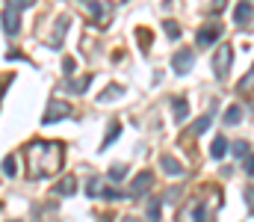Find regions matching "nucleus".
I'll list each match as a JSON object with an SVG mask.
<instances>
[{"mask_svg": "<svg viewBox=\"0 0 254 222\" xmlns=\"http://www.w3.org/2000/svg\"><path fill=\"white\" fill-rule=\"evenodd\" d=\"M24 157H27V178H33V181L57 175L65 163L63 146L60 143H48V140H33L24 148Z\"/></svg>", "mask_w": 254, "mask_h": 222, "instance_id": "obj_1", "label": "nucleus"}, {"mask_svg": "<svg viewBox=\"0 0 254 222\" xmlns=\"http://www.w3.org/2000/svg\"><path fill=\"white\" fill-rule=\"evenodd\" d=\"M36 0H6L3 6V15H0V24H3V33L6 36H18L21 33V9L24 6H33Z\"/></svg>", "mask_w": 254, "mask_h": 222, "instance_id": "obj_2", "label": "nucleus"}, {"mask_svg": "<svg viewBox=\"0 0 254 222\" xmlns=\"http://www.w3.org/2000/svg\"><path fill=\"white\" fill-rule=\"evenodd\" d=\"M231 63H234V48H231V45H222V48L216 51V57H213V72H216L219 80H228Z\"/></svg>", "mask_w": 254, "mask_h": 222, "instance_id": "obj_3", "label": "nucleus"}, {"mask_svg": "<svg viewBox=\"0 0 254 222\" xmlns=\"http://www.w3.org/2000/svg\"><path fill=\"white\" fill-rule=\"evenodd\" d=\"M80 6H83V12L92 18V21H98L101 27L110 21V15H113V9L107 6V3H101V0H77Z\"/></svg>", "mask_w": 254, "mask_h": 222, "instance_id": "obj_4", "label": "nucleus"}, {"mask_svg": "<svg viewBox=\"0 0 254 222\" xmlns=\"http://www.w3.org/2000/svg\"><path fill=\"white\" fill-rule=\"evenodd\" d=\"M71 113H74L71 104H65V101H51L48 110H45V116H42V125H57V122L68 119Z\"/></svg>", "mask_w": 254, "mask_h": 222, "instance_id": "obj_5", "label": "nucleus"}, {"mask_svg": "<svg viewBox=\"0 0 254 222\" xmlns=\"http://www.w3.org/2000/svg\"><path fill=\"white\" fill-rule=\"evenodd\" d=\"M178 222H210L204 199H198V202H192L190 208H184V211H181V217H178Z\"/></svg>", "mask_w": 254, "mask_h": 222, "instance_id": "obj_6", "label": "nucleus"}, {"mask_svg": "<svg viewBox=\"0 0 254 222\" xmlns=\"http://www.w3.org/2000/svg\"><path fill=\"white\" fill-rule=\"evenodd\" d=\"M151 187H154V175H151V172H139V175L133 178V184H130L127 199H142L145 193H151Z\"/></svg>", "mask_w": 254, "mask_h": 222, "instance_id": "obj_7", "label": "nucleus"}, {"mask_svg": "<svg viewBox=\"0 0 254 222\" xmlns=\"http://www.w3.org/2000/svg\"><path fill=\"white\" fill-rule=\"evenodd\" d=\"M195 66V54H192V48H181L175 57H172V69L175 74H187Z\"/></svg>", "mask_w": 254, "mask_h": 222, "instance_id": "obj_8", "label": "nucleus"}, {"mask_svg": "<svg viewBox=\"0 0 254 222\" xmlns=\"http://www.w3.org/2000/svg\"><path fill=\"white\" fill-rule=\"evenodd\" d=\"M222 33H225V30H222V24H207V27H201V30H198L195 42H198L201 48H207V45H213Z\"/></svg>", "mask_w": 254, "mask_h": 222, "instance_id": "obj_9", "label": "nucleus"}, {"mask_svg": "<svg viewBox=\"0 0 254 222\" xmlns=\"http://www.w3.org/2000/svg\"><path fill=\"white\" fill-rule=\"evenodd\" d=\"M160 169H163L166 175H172V178H184V175H187L184 163H181L178 157H172V154H163V157H160Z\"/></svg>", "mask_w": 254, "mask_h": 222, "instance_id": "obj_10", "label": "nucleus"}, {"mask_svg": "<svg viewBox=\"0 0 254 222\" xmlns=\"http://www.w3.org/2000/svg\"><path fill=\"white\" fill-rule=\"evenodd\" d=\"M68 27H71V15H60V18H57V27H54V39H51V48H54V51L63 48L65 30H68Z\"/></svg>", "mask_w": 254, "mask_h": 222, "instance_id": "obj_11", "label": "nucleus"}, {"mask_svg": "<svg viewBox=\"0 0 254 222\" xmlns=\"http://www.w3.org/2000/svg\"><path fill=\"white\" fill-rule=\"evenodd\" d=\"M252 18H254V6L252 3H246V0L237 3V9H234V21H237V27H246Z\"/></svg>", "mask_w": 254, "mask_h": 222, "instance_id": "obj_12", "label": "nucleus"}, {"mask_svg": "<svg viewBox=\"0 0 254 222\" xmlns=\"http://www.w3.org/2000/svg\"><path fill=\"white\" fill-rule=\"evenodd\" d=\"M77 193V178L74 175H65L63 181L54 184V196H74Z\"/></svg>", "mask_w": 254, "mask_h": 222, "instance_id": "obj_13", "label": "nucleus"}, {"mask_svg": "<svg viewBox=\"0 0 254 222\" xmlns=\"http://www.w3.org/2000/svg\"><path fill=\"white\" fill-rule=\"evenodd\" d=\"M122 95H125V86H122V83H110V86L98 95V104H110L113 98H122Z\"/></svg>", "mask_w": 254, "mask_h": 222, "instance_id": "obj_14", "label": "nucleus"}, {"mask_svg": "<svg viewBox=\"0 0 254 222\" xmlns=\"http://www.w3.org/2000/svg\"><path fill=\"white\" fill-rule=\"evenodd\" d=\"M172 107H175V122H184V119L190 116V101H187L184 95H178V98L172 101Z\"/></svg>", "mask_w": 254, "mask_h": 222, "instance_id": "obj_15", "label": "nucleus"}, {"mask_svg": "<svg viewBox=\"0 0 254 222\" xmlns=\"http://www.w3.org/2000/svg\"><path fill=\"white\" fill-rule=\"evenodd\" d=\"M225 154H228V140H225V137H216L213 146H210V157H213V160H222Z\"/></svg>", "mask_w": 254, "mask_h": 222, "instance_id": "obj_16", "label": "nucleus"}, {"mask_svg": "<svg viewBox=\"0 0 254 222\" xmlns=\"http://www.w3.org/2000/svg\"><path fill=\"white\" fill-rule=\"evenodd\" d=\"M243 122V110H240V104H234V107H228V113H225V125H240Z\"/></svg>", "mask_w": 254, "mask_h": 222, "instance_id": "obj_17", "label": "nucleus"}, {"mask_svg": "<svg viewBox=\"0 0 254 222\" xmlns=\"http://www.w3.org/2000/svg\"><path fill=\"white\" fill-rule=\"evenodd\" d=\"M210 125H213V113L201 116V119H198V122L192 125V134H195V137H201V134H207V128H210Z\"/></svg>", "mask_w": 254, "mask_h": 222, "instance_id": "obj_18", "label": "nucleus"}, {"mask_svg": "<svg viewBox=\"0 0 254 222\" xmlns=\"http://www.w3.org/2000/svg\"><path fill=\"white\" fill-rule=\"evenodd\" d=\"M122 134V122H110V131H107V137H104V143H101V148H110L113 146V140Z\"/></svg>", "mask_w": 254, "mask_h": 222, "instance_id": "obj_19", "label": "nucleus"}, {"mask_svg": "<svg viewBox=\"0 0 254 222\" xmlns=\"http://www.w3.org/2000/svg\"><path fill=\"white\" fill-rule=\"evenodd\" d=\"M136 39H139V48H142V51H148V48H151V42H154V36H151V30H148V27H139V30H136Z\"/></svg>", "mask_w": 254, "mask_h": 222, "instance_id": "obj_20", "label": "nucleus"}, {"mask_svg": "<svg viewBox=\"0 0 254 222\" xmlns=\"http://www.w3.org/2000/svg\"><path fill=\"white\" fill-rule=\"evenodd\" d=\"M125 178H127V166L125 163H116V166L110 169V181H113V184H122Z\"/></svg>", "mask_w": 254, "mask_h": 222, "instance_id": "obj_21", "label": "nucleus"}, {"mask_svg": "<svg viewBox=\"0 0 254 222\" xmlns=\"http://www.w3.org/2000/svg\"><path fill=\"white\" fill-rule=\"evenodd\" d=\"M101 193H104V184H101L98 178H89V184H86V196H89V199H98Z\"/></svg>", "mask_w": 254, "mask_h": 222, "instance_id": "obj_22", "label": "nucleus"}, {"mask_svg": "<svg viewBox=\"0 0 254 222\" xmlns=\"http://www.w3.org/2000/svg\"><path fill=\"white\" fill-rule=\"evenodd\" d=\"M89 86H92V77H80L77 83H74V80L68 83V89H71V92H77V95H83V92H86Z\"/></svg>", "mask_w": 254, "mask_h": 222, "instance_id": "obj_23", "label": "nucleus"}, {"mask_svg": "<svg viewBox=\"0 0 254 222\" xmlns=\"http://www.w3.org/2000/svg\"><path fill=\"white\" fill-rule=\"evenodd\" d=\"M148 222H160V199H148Z\"/></svg>", "mask_w": 254, "mask_h": 222, "instance_id": "obj_24", "label": "nucleus"}, {"mask_svg": "<svg viewBox=\"0 0 254 222\" xmlns=\"http://www.w3.org/2000/svg\"><path fill=\"white\" fill-rule=\"evenodd\" d=\"M163 30H166V36H169V39H181V24H178V21H169V18H166Z\"/></svg>", "mask_w": 254, "mask_h": 222, "instance_id": "obj_25", "label": "nucleus"}, {"mask_svg": "<svg viewBox=\"0 0 254 222\" xmlns=\"http://www.w3.org/2000/svg\"><path fill=\"white\" fill-rule=\"evenodd\" d=\"M249 154H252L249 143H243V140H240V143H234V157H237V160H246Z\"/></svg>", "mask_w": 254, "mask_h": 222, "instance_id": "obj_26", "label": "nucleus"}, {"mask_svg": "<svg viewBox=\"0 0 254 222\" xmlns=\"http://www.w3.org/2000/svg\"><path fill=\"white\" fill-rule=\"evenodd\" d=\"M3 172H6L9 178H15V172H18V166H15V157H12V154H9V157L3 160Z\"/></svg>", "mask_w": 254, "mask_h": 222, "instance_id": "obj_27", "label": "nucleus"}, {"mask_svg": "<svg viewBox=\"0 0 254 222\" xmlns=\"http://www.w3.org/2000/svg\"><path fill=\"white\" fill-rule=\"evenodd\" d=\"M252 86H254V69H252V72H249V74H246V77H243V83L237 86V92H249Z\"/></svg>", "mask_w": 254, "mask_h": 222, "instance_id": "obj_28", "label": "nucleus"}, {"mask_svg": "<svg viewBox=\"0 0 254 222\" xmlns=\"http://www.w3.org/2000/svg\"><path fill=\"white\" fill-rule=\"evenodd\" d=\"M101 196H104L107 202H119V199H127V196H125V193H122V190H104Z\"/></svg>", "mask_w": 254, "mask_h": 222, "instance_id": "obj_29", "label": "nucleus"}, {"mask_svg": "<svg viewBox=\"0 0 254 222\" xmlns=\"http://www.w3.org/2000/svg\"><path fill=\"white\" fill-rule=\"evenodd\" d=\"M184 193V187H172V190H166V196H163V202H178V196Z\"/></svg>", "mask_w": 254, "mask_h": 222, "instance_id": "obj_30", "label": "nucleus"}, {"mask_svg": "<svg viewBox=\"0 0 254 222\" xmlns=\"http://www.w3.org/2000/svg\"><path fill=\"white\" fill-rule=\"evenodd\" d=\"M243 169H246V175H252L254 178V154H249V157L243 160Z\"/></svg>", "mask_w": 254, "mask_h": 222, "instance_id": "obj_31", "label": "nucleus"}, {"mask_svg": "<svg viewBox=\"0 0 254 222\" xmlns=\"http://www.w3.org/2000/svg\"><path fill=\"white\" fill-rule=\"evenodd\" d=\"M246 208L254 214V187H246Z\"/></svg>", "mask_w": 254, "mask_h": 222, "instance_id": "obj_32", "label": "nucleus"}, {"mask_svg": "<svg viewBox=\"0 0 254 222\" xmlns=\"http://www.w3.org/2000/svg\"><path fill=\"white\" fill-rule=\"evenodd\" d=\"M63 72H65V74L74 72V60H71V57H65V60H63Z\"/></svg>", "mask_w": 254, "mask_h": 222, "instance_id": "obj_33", "label": "nucleus"}, {"mask_svg": "<svg viewBox=\"0 0 254 222\" xmlns=\"http://www.w3.org/2000/svg\"><path fill=\"white\" fill-rule=\"evenodd\" d=\"M222 6H225V0H213V9H210V12H213V15H219V12H222Z\"/></svg>", "mask_w": 254, "mask_h": 222, "instance_id": "obj_34", "label": "nucleus"}, {"mask_svg": "<svg viewBox=\"0 0 254 222\" xmlns=\"http://www.w3.org/2000/svg\"><path fill=\"white\" fill-rule=\"evenodd\" d=\"M122 222H139V220H133V217H125V220H122Z\"/></svg>", "mask_w": 254, "mask_h": 222, "instance_id": "obj_35", "label": "nucleus"}, {"mask_svg": "<svg viewBox=\"0 0 254 222\" xmlns=\"http://www.w3.org/2000/svg\"><path fill=\"white\" fill-rule=\"evenodd\" d=\"M3 89H6V80H3V83H0V95H3Z\"/></svg>", "mask_w": 254, "mask_h": 222, "instance_id": "obj_36", "label": "nucleus"}, {"mask_svg": "<svg viewBox=\"0 0 254 222\" xmlns=\"http://www.w3.org/2000/svg\"><path fill=\"white\" fill-rule=\"evenodd\" d=\"M15 222H18V220H15Z\"/></svg>", "mask_w": 254, "mask_h": 222, "instance_id": "obj_37", "label": "nucleus"}]
</instances>
